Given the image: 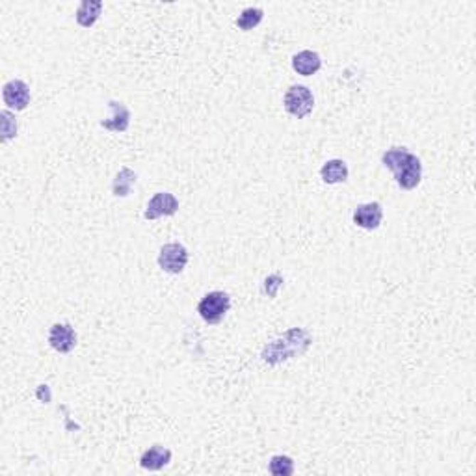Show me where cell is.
Listing matches in <instances>:
<instances>
[{
	"label": "cell",
	"instance_id": "obj_3",
	"mask_svg": "<svg viewBox=\"0 0 476 476\" xmlns=\"http://www.w3.org/2000/svg\"><path fill=\"white\" fill-rule=\"evenodd\" d=\"M285 110L289 112L290 116L303 120L313 112L314 97L313 92L307 86H292L287 90L283 99Z\"/></svg>",
	"mask_w": 476,
	"mask_h": 476
},
{
	"label": "cell",
	"instance_id": "obj_13",
	"mask_svg": "<svg viewBox=\"0 0 476 476\" xmlns=\"http://www.w3.org/2000/svg\"><path fill=\"white\" fill-rule=\"evenodd\" d=\"M320 177H322L324 183H327V184L344 183V181L348 179L347 162L341 159L327 160V162L322 166V169H320Z\"/></svg>",
	"mask_w": 476,
	"mask_h": 476
},
{
	"label": "cell",
	"instance_id": "obj_5",
	"mask_svg": "<svg viewBox=\"0 0 476 476\" xmlns=\"http://www.w3.org/2000/svg\"><path fill=\"white\" fill-rule=\"evenodd\" d=\"M179 211V199L174 194L159 192L154 194L151 201L147 203V208L144 212L145 220H157L160 216H174Z\"/></svg>",
	"mask_w": 476,
	"mask_h": 476
},
{
	"label": "cell",
	"instance_id": "obj_14",
	"mask_svg": "<svg viewBox=\"0 0 476 476\" xmlns=\"http://www.w3.org/2000/svg\"><path fill=\"white\" fill-rule=\"evenodd\" d=\"M102 11L101 0H84L77 10V23L82 28H92Z\"/></svg>",
	"mask_w": 476,
	"mask_h": 476
},
{
	"label": "cell",
	"instance_id": "obj_2",
	"mask_svg": "<svg viewBox=\"0 0 476 476\" xmlns=\"http://www.w3.org/2000/svg\"><path fill=\"white\" fill-rule=\"evenodd\" d=\"M229 307H231L229 294L221 292V290H214V292H208L207 296H203L201 302L198 303V313L205 322L220 324L227 314V311H229Z\"/></svg>",
	"mask_w": 476,
	"mask_h": 476
},
{
	"label": "cell",
	"instance_id": "obj_4",
	"mask_svg": "<svg viewBox=\"0 0 476 476\" xmlns=\"http://www.w3.org/2000/svg\"><path fill=\"white\" fill-rule=\"evenodd\" d=\"M188 265V251L183 244L171 242L162 245L159 253V266L168 274H181Z\"/></svg>",
	"mask_w": 476,
	"mask_h": 476
},
{
	"label": "cell",
	"instance_id": "obj_18",
	"mask_svg": "<svg viewBox=\"0 0 476 476\" xmlns=\"http://www.w3.org/2000/svg\"><path fill=\"white\" fill-rule=\"evenodd\" d=\"M270 472L274 476H290L294 472V462L292 458L283 456H274L270 460Z\"/></svg>",
	"mask_w": 476,
	"mask_h": 476
},
{
	"label": "cell",
	"instance_id": "obj_17",
	"mask_svg": "<svg viewBox=\"0 0 476 476\" xmlns=\"http://www.w3.org/2000/svg\"><path fill=\"white\" fill-rule=\"evenodd\" d=\"M265 17V11L260 10V8H245L240 15H238V19H236V26L244 32H250L255 26H259L260 21Z\"/></svg>",
	"mask_w": 476,
	"mask_h": 476
},
{
	"label": "cell",
	"instance_id": "obj_12",
	"mask_svg": "<svg viewBox=\"0 0 476 476\" xmlns=\"http://www.w3.org/2000/svg\"><path fill=\"white\" fill-rule=\"evenodd\" d=\"M320 68H322V58L314 51H302V53L294 54L292 69L302 77H311L320 71Z\"/></svg>",
	"mask_w": 476,
	"mask_h": 476
},
{
	"label": "cell",
	"instance_id": "obj_16",
	"mask_svg": "<svg viewBox=\"0 0 476 476\" xmlns=\"http://www.w3.org/2000/svg\"><path fill=\"white\" fill-rule=\"evenodd\" d=\"M409 157H411V153L406 147H393V149L385 151L384 157H381V162H384L385 168H389L393 174H396L408 162Z\"/></svg>",
	"mask_w": 476,
	"mask_h": 476
},
{
	"label": "cell",
	"instance_id": "obj_19",
	"mask_svg": "<svg viewBox=\"0 0 476 476\" xmlns=\"http://www.w3.org/2000/svg\"><path fill=\"white\" fill-rule=\"evenodd\" d=\"M0 117H2V127H0L2 136H0V139L6 144V142H10L11 138L17 136V121H15L14 114L8 110L0 112Z\"/></svg>",
	"mask_w": 476,
	"mask_h": 476
},
{
	"label": "cell",
	"instance_id": "obj_9",
	"mask_svg": "<svg viewBox=\"0 0 476 476\" xmlns=\"http://www.w3.org/2000/svg\"><path fill=\"white\" fill-rule=\"evenodd\" d=\"M421 177H423V164H421V159L415 157L411 153V157L408 159V162L402 166L395 174L396 184H398L402 190H413V188L418 186L421 183Z\"/></svg>",
	"mask_w": 476,
	"mask_h": 476
},
{
	"label": "cell",
	"instance_id": "obj_6",
	"mask_svg": "<svg viewBox=\"0 0 476 476\" xmlns=\"http://www.w3.org/2000/svg\"><path fill=\"white\" fill-rule=\"evenodd\" d=\"M381 220H384V208H381L380 203H363L354 211V223L361 229H366V231L378 229Z\"/></svg>",
	"mask_w": 476,
	"mask_h": 476
},
{
	"label": "cell",
	"instance_id": "obj_1",
	"mask_svg": "<svg viewBox=\"0 0 476 476\" xmlns=\"http://www.w3.org/2000/svg\"><path fill=\"white\" fill-rule=\"evenodd\" d=\"M311 335L309 332L302 329V327H294L290 332H287L283 337L275 339L263 350V361L268 365H279L287 359L292 357L303 356L307 348L311 347Z\"/></svg>",
	"mask_w": 476,
	"mask_h": 476
},
{
	"label": "cell",
	"instance_id": "obj_7",
	"mask_svg": "<svg viewBox=\"0 0 476 476\" xmlns=\"http://www.w3.org/2000/svg\"><path fill=\"white\" fill-rule=\"evenodd\" d=\"M2 99L14 110H24L30 102V88L23 80L6 82L2 88Z\"/></svg>",
	"mask_w": 476,
	"mask_h": 476
},
{
	"label": "cell",
	"instance_id": "obj_8",
	"mask_svg": "<svg viewBox=\"0 0 476 476\" xmlns=\"http://www.w3.org/2000/svg\"><path fill=\"white\" fill-rule=\"evenodd\" d=\"M48 344L60 354H69L77 344V333L69 324H54L48 332Z\"/></svg>",
	"mask_w": 476,
	"mask_h": 476
},
{
	"label": "cell",
	"instance_id": "obj_10",
	"mask_svg": "<svg viewBox=\"0 0 476 476\" xmlns=\"http://www.w3.org/2000/svg\"><path fill=\"white\" fill-rule=\"evenodd\" d=\"M112 110V116L108 120L101 121V127L106 130H112V132H125L130 125V112L123 102L110 101L108 102Z\"/></svg>",
	"mask_w": 476,
	"mask_h": 476
},
{
	"label": "cell",
	"instance_id": "obj_20",
	"mask_svg": "<svg viewBox=\"0 0 476 476\" xmlns=\"http://www.w3.org/2000/svg\"><path fill=\"white\" fill-rule=\"evenodd\" d=\"M283 285V277L279 274H272L265 279V294H268V298H275L277 290Z\"/></svg>",
	"mask_w": 476,
	"mask_h": 476
},
{
	"label": "cell",
	"instance_id": "obj_11",
	"mask_svg": "<svg viewBox=\"0 0 476 476\" xmlns=\"http://www.w3.org/2000/svg\"><path fill=\"white\" fill-rule=\"evenodd\" d=\"M169 462H171V450L162 447V445H153L139 458V465L147 469V471H160Z\"/></svg>",
	"mask_w": 476,
	"mask_h": 476
},
{
	"label": "cell",
	"instance_id": "obj_15",
	"mask_svg": "<svg viewBox=\"0 0 476 476\" xmlns=\"http://www.w3.org/2000/svg\"><path fill=\"white\" fill-rule=\"evenodd\" d=\"M136 184V174L130 168H121L117 171L114 183H112V192L116 198H127Z\"/></svg>",
	"mask_w": 476,
	"mask_h": 476
}]
</instances>
